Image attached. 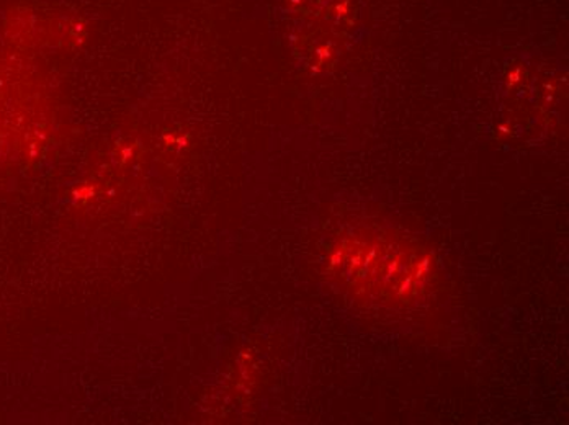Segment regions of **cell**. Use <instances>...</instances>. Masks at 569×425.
<instances>
[{"label":"cell","instance_id":"6da1fadb","mask_svg":"<svg viewBox=\"0 0 569 425\" xmlns=\"http://www.w3.org/2000/svg\"><path fill=\"white\" fill-rule=\"evenodd\" d=\"M336 264L350 290L391 306L415 302L432 283V262L421 249L378 234L343 241Z\"/></svg>","mask_w":569,"mask_h":425}]
</instances>
